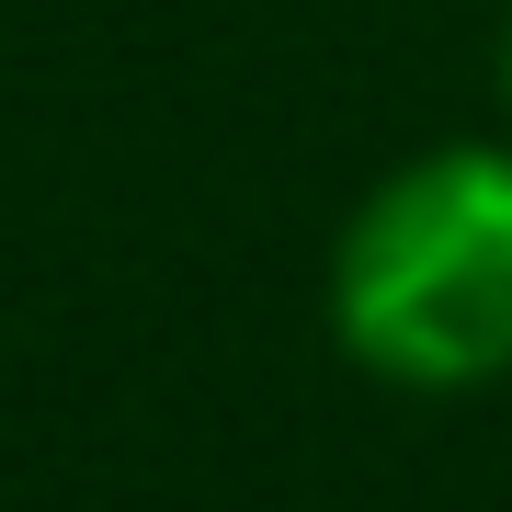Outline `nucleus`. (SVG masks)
Returning <instances> with one entry per match:
<instances>
[{
  "label": "nucleus",
  "instance_id": "obj_1",
  "mask_svg": "<svg viewBox=\"0 0 512 512\" xmlns=\"http://www.w3.org/2000/svg\"><path fill=\"white\" fill-rule=\"evenodd\" d=\"M330 330L387 387H490L512 376V148H421L342 217Z\"/></svg>",
  "mask_w": 512,
  "mask_h": 512
},
{
  "label": "nucleus",
  "instance_id": "obj_2",
  "mask_svg": "<svg viewBox=\"0 0 512 512\" xmlns=\"http://www.w3.org/2000/svg\"><path fill=\"white\" fill-rule=\"evenodd\" d=\"M501 103H512V23H501Z\"/></svg>",
  "mask_w": 512,
  "mask_h": 512
}]
</instances>
